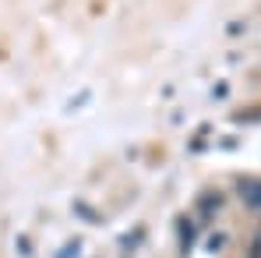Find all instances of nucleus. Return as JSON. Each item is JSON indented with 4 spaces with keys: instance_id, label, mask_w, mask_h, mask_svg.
Returning <instances> with one entry per match:
<instances>
[{
    "instance_id": "nucleus-1",
    "label": "nucleus",
    "mask_w": 261,
    "mask_h": 258,
    "mask_svg": "<svg viewBox=\"0 0 261 258\" xmlns=\"http://www.w3.org/2000/svg\"><path fill=\"white\" fill-rule=\"evenodd\" d=\"M240 198H244L247 209L261 213V180H240Z\"/></svg>"
}]
</instances>
